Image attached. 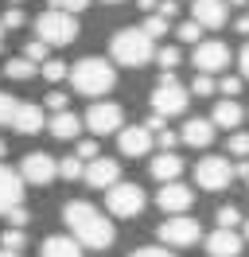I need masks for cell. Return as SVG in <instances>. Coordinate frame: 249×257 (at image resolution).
<instances>
[{"label": "cell", "instance_id": "11a10c76", "mask_svg": "<svg viewBox=\"0 0 249 257\" xmlns=\"http://www.w3.org/2000/svg\"><path fill=\"white\" fill-rule=\"evenodd\" d=\"M12 4H20V0H12Z\"/></svg>", "mask_w": 249, "mask_h": 257}, {"label": "cell", "instance_id": "484cf974", "mask_svg": "<svg viewBox=\"0 0 249 257\" xmlns=\"http://www.w3.org/2000/svg\"><path fill=\"white\" fill-rule=\"evenodd\" d=\"M39 66H43L39 74H43V78L51 82V86H59V82L66 78V70H70V66L62 63V59H43V63H39Z\"/></svg>", "mask_w": 249, "mask_h": 257}, {"label": "cell", "instance_id": "44dd1931", "mask_svg": "<svg viewBox=\"0 0 249 257\" xmlns=\"http://www.w3.org/2000/svg\"><path fill=\"white\" fill-rule=\"evenodd\" d=\"M245 109L237 105V97H218L214 101V113H210V125L214 128H237L241 125Z\"/></svg>", "mask_w": 249, "mask_h": 257}, {"label": "cell", "instance_id": "9a60e30c", "mask_svg": "<svg viewBox=\"0 0 249 257\" xmlns=\"http://www.w3.org/2000/svg\"><path fill=\"white\" fill-rule=\"evenodd\" d=\"M117 148H121V156L140 160V156L152 152V133H148L144 125H121L117 128Z\"/></svg>", "mask_w": 249, "mask_h": 257}, {"label": "cell", "instance_id": "b9f144b4", "mask_svg": "<svg viewBox=\"0 0 249 257\" xmlns=\"http://www.w3.org/2000/svg\"><path fill=\"white\" fill-rule=\"evenodd\" d=\"M43 101H47V109H51V113H59V109H70V101H66V94H62L59 86H55V90H51V94H47Z\"/></svg>", "mask_w": 249, "mask_h": 257}, {"label": "cell", "instance_id": "60d3db41", "mask_svg": "<svg viewBox=\"0 0 249 257\" xmlns=\"http://www.w3.org/2000/svg\"><path fill=\"white\" fill-rule=\"evenodd\" d=\"M12 113H16V97L8 94V90H0V125H8Z\"/></svg>", "mask_w": 249, "mask_h": 257}, {"label": "cell", "instance_id": "5b68a950", "mask_svg": "<svg viewBox=\"0 0 249 257\" xmlns=\"http://www.w3.org/2000/svg\"><path fill=\"white\" fill-rule=\"evenodd\" d=\"M187 101H191L187 86L175 78V70H164L160 82L152 86V113H160V117L168 121V117H179V113L187 109Z\"/></svg>", "mask_w": 249, "mask_h": 257}, {"label": "cell", "instance_id": "4316f807", "mask_svg": "<svg viewBox=\"0 0 249 257\" xmlns=\"http://www.w3.org/2000/svg\"><path fill=\"white\" fill-rule=\"evenodd\" d=\"M187 94H195V97H210L214 94V74H195V78H191V86H187Z\"/></svg>", "mask_w": 249, "mask_h": 257}, {"label": "cell", "instance_id": "4dcf8cb0", "mask_svg": "<svg viewBox=\"0 0 249 257\" xmlns=\"http://www.w3.org/2000/svg\"><path fill=\"white\" fill-rule=\"evenodd\" d=\"M241 86H245L241 74H222V82H214V90H222V97H237V94H241Z\"/></svg>", "mask_w": 249, "mask_h": 257}, {"label": "cell", "instance_id": "7402d4cb", "mask_svg": "<svg viewBox=\"0 0 249 257\" xmlns=\"http://www.w3.org/2000/svg\"><path fill=\"white\" fill-rule=\"evenodd\" d=\"M148 172H152L160 183H168V179H179V176H183V160L168 148V152H156L152 160H148Z\"/></svg>", "mask_w": 249, "mask_h": 257}, {"label": "cell", "instance_id": "74e56055", "mask_svg": "<svg viewBox=\"0 0 249 257\" xmlns=\"http://www.w3.org/2000/svg\"><path fill=\"white\" fill-rule=\"evenodd\" d=\"M47 51H51V47H47L43 39H31L28 47H24V59H31V63H43V59H51Z\"/></svg>", "mask_w": 249, "mask_h": 257}, {"label": "cell", "instance_id": "9f6ffc18", "mask_svg": "<svg viewBox=\"0 0 249 257\" xmlns=\"http://www.w3.org/2000/svg\"><path fill=\"white\" fill-rule=\"evenodd\" d=\"M179 4H183V0H179Z\"/></svg>", "mask_w": 249, "mask_h": 257}, {"label": "cell", "instance_id": "bcb514c9", "mask_svg": "<svg viewBox=\"0 0 249 257\" xmlns=\"http://www.w3.org/2000/svg\"><path fill=\"white\" fill-rule=\"evenodd\" d=\"M233 32H237V35H249V16L237 20V24H233Z\"/></svg>", "mask_w": 249, "mask_h": 257}, {"label": "cell", "instance_id": "9c48e42d", "mask_svg": "<svg viewBox=\"0 0 249 257\" xmlns=\"http://www.w3.org/2000/svg\"><path fill=\"white\" fill-rule=\"evenodd\" d=\"M199 222L195 218H187V214H171L168 222H160V230H156V238H160V245H175V249H187V245H195L199 241Z\"/></svg>", "mask_w": 249, "mask_h": 257}, {"label": "cell", "instance_id": "d6a6232c", "mask_svg": "<svg viewBox=\"0 0 249 257\" xmlns=\"http://www.w3.org/2000/svg\"><path fill=\"white\" fill-rule=\"evenodd\" d=\"M24 8H20V4H12V8H8V12H4V16H0V28H4V32H16V28H24Z\"/></svg>", "mask_w": 249, "mask_h": 257}, {"label": "cell", "instance_id": "cb8c5ba5", "mask_svg": "<svg viewBox=\"0 0 249 257\" xmlns=\"http://www.w3.org/2000/svg\"><path fill=\"white\" fill-rule=\"evenodd\" d=\"M4 74H8V78H16V82H28V78H35V63H31V59H24V55H12V59L4 63Z\"/></svg>", "mask_w": 249, "mask_h": 257}, {"label": "cell", "instance_id": "ba28073f", "mask_svg": "<svg viewBox=\"0 0 249 257\" xmlns=\"http://www.w3.org/2000/svg\"><path fill=\"white\" fill-rule=\"evenodd\" d=\"M195 183L202 191H226L233 183V172H230V160L226 156H202L195 164Z\"/></svg>", "mask_w": 249, "mask_h": 257}, {"label": "cell", "instance_id": "6da1fadb", "mask_svg": "<svg viewBox=\"0 0 249 257\" xmlns=\"http://www.w3.org/2000/svg\"><path fill=\"white\" fill-rule=\"evenodd\" d=\"M62 222L70 226V238H74L82 249H109L113 238H117L113 222H109L93 203H86V199H70V203L62 207Z\"/></svg>", "mask_w": 249, "mask_h": 257}, {"label": "cell", "instance_id": "7c38bea8", "mask_svg": "<svg viewBox=\"0 0 249 257\" xmlns=\"http://www.w3.org/2000/svg\"><path fill=\"white\" fill-rule=\"evenodd\" d=\"M16 176L24 179V183L47 187V183L55 179V156H51V152H28V156L20 160V172H16Z\"/></svg>", "mask_w": 249, "mask_h": 257}, {"label": "cell", "instance_id": "f35d334b", "mask_svg": "<svg viewBox=\"0 0 249 257\" xmlns=\"http://www.w3.org/2000/svg\"><path fill=\"white\" fill-rule=\"evenodd\" d=\"M152 141L160 145V152H168V148H175V145H179V133H171V128L164 125L160 133H152Z\"/></svg>", "mask_w": 249, "mask_h": 257}, {"label": "cell", "instance_id": "db71d44e", "mask_svg": "<svg viewBox=\"0 0 249 257\" xmlns=\"http://www.w3.org/2000/svg\"><path fill=\"white\" fill-rule=\"evenodd\" d=\"M0 47H4V28H0Z\"/></svg>", "mask_w": 249, "mask_h": 257}, {"label": "cell", "instance_id": "f546056e", "mask_svg": "<svg viewBox=\"0 0 249 257\" xmlns=\"http://www.w3.org/2000/svg\"><path fill=\"white\" fill-rule=\"evenodd\" d=\"M140 32L148 35V39H160V35H168V20L156 16V12H148V20L140 24Z\"/></svg>", "mask_w": 249, "mask_h": 257}, {"label": "cell", "instance_id": "836d02e7", "mask_svg": "<svg viewBox=\"0 0 249 257\" xmlns=\"http://www.w3.org/2000/svg\"><path fill=\"white\" fill-rule=\"evenodd\" d=\"M175 35H179V43H199V39H202V28L195 24V20H183V24L175 28Z\"/></svg>", "mask_w": 249, "mask_h": 257}, {"label": "cell", "instance_id": "8fae6325", "mask_svg": "<svg viewBox=\"0 0 249 257\" xmlns=\"http://www.w3.org/2000/svg\"><path fill=\"white\" fill-rule=\"evenodd\" d=\"M82 179L90 183L93 191H105L109 183L121 179V160H109V156H93V160L82 164Z\"/></svg>", "mask_w": 249, "mask_h": 257}, {"label": "cell", "instance_id": "c3c4849f", "mask_svg": "<svg viewBox=\"0 0 249 257\" xmlns=\"http://www.w3.org/2000/svg\"><path fill=\"white\" fill-rule=\"evenodd\" d=\"M0 257H24V253H12V249H0Z\"/></svg>", "mask_w": 249, "mask_h": 257}, {"label": "cell", "instance_id": "6f0895ef", "mask_svg": "<svg viewBox=\"0 0 249 257\" xmlns=\"http://www.w3.org/2000/svg\"><path fill=\"white\" fill-rule=\"evenodd\" d=\"M245 183H249V179H245Z\"/></svg>", "mask_w": 249, "mask_h": 257}, {"label": "cell", "instance_id": "603a6c76", "mask_svg": "<svg viewBox=\"0 0 249 257\" xmlns=\"http://www.w3.org/2000/svg\"><path fill=\"white\" fill-rule=\"evenodd\" d=\"M39 257H82V245L70 234H51L39 245Z\"/></svg>", "mask_w": 249, "mask_h": 257}, {"label": "cell", "instance_id": "d6986e66", "mask_svg": "<svg viewBox=\"0 0 249 257\" xmlns=\"http://www.w3.org/2000/svg\"><path fill=\"white\" fill-rule=\"evenodd\" d=\"M179 141L191 148H210L214 141V125H210V117H191L183 128H179Z\"/></svg>", "mask_w": 249, "mask_h": 257}, {"label": "cell", "instance_id": "ee69618b", "mask_svg": "<svg viewBox=\"0 0 249 257\" xmlns=\"http://www.w3.org/2000/svg\"><path fill=\"white\" fill-rule=\"evenodd\" d=\"M237 66H241V78L249 82V43L241 47V55H237Z\"/></svg>", "mask_w": 249, "mask_h": 257}, {"label": "cell", "instance_id": "ac0fdd59", "mask_svg": "<svg viewBox=\"0 0 249 257\" xmlns=\"http://www.w3.org/2000/svg\"><path fill=\"white\" fill-rule=\"evenodd\" d=\"M43 128L55 137V141H74L78 133H82V117L70 113V109H59V113H51V117H47Z\"/></svg>", "mask_w": 249, "mask_h": 257}, {"label": "cell", "instance_id": "4fadbf2b", "mask_svg": "<svg viewBox=\"0 0 249 257\" xmlns=\"http://www.w3.org/2000/svg\"><path fill=\"white\" fill-rule=\"evenodd\" d=\"M156 203L164 214H183L191 203H195V191L179 183V179H168V183H160V191H156Z\"/></svg>", "mask_w": 249, "mask_h": 257}, {"label": "cell", "instance_id": "ab89813d", "mask_svg": "<svg viewBox=\"0 0 249 257\" xmlns=\"http://www.w3.org/2000/svg\"><path fill=\"white\" fill-rule=\"evenodd\" d=\"M4 218H8V226H28V222H31V214H28V207H24V203H16L12 210H4Z\"/></svg>", "mask_w": 249, "mask_h": 257}, {"label": "cell", "instance_id": "f1b7e54d", "mask_svg": "<svg viewBox=\"0 0 249 257\" xmlns=\"http://www.w3.org/2000/svg\"><path fill=\"white\" fill-rule=\"evenodd\" d=\"M55 176H62V179H82V160H78V156L55 160Z\"/></svg>", "mask_w": 249, "mask_h": 257}, {"label": "cell", "instance_id": "ffe728a7", "mask_svg": "<svg viewBox=\"0 0 249 257\" xmlns=\"http://www.w3.org/2000/svg\"><path fill=\"white\" fill-rule=\"evenodd\" d=\"M16 203H24V179L16 176L12 168H4V164H0V214H4V210H12Z\"/></svg>", "mask_w": 249, "mask_h": 257}, {"label": "cell", "instance_id": "52a82bcc", "mask_svg": "<svg viewBox=\"0 0 249 257\" xmlns=\"http://www.w3.org/2000/svg\"><path fill=\"white\" fill-rule=\"evenodd\" d=\"M125 125V109L117 101H93L86 117H82V128H90L93 137H109V133H117Z\"/></svg>", "mask_w": 249, "mask_h": 257}, {"label": "cell", "instance_id": "1f68e13d", "mask_svg": "<svg viewBox=\"0 0 249 257\" xmlns=\"http://www.w3.org/2000/svg\"><path fill=\"white\" fill-rule=\"evenodd\" d=\"M226 152H230L233 160L249 156V133H230V141H226Z\"/></svg>", "mask_w": 249, "mask_h": 257}, {"label": "cell", "instance_id": "d4e9b609", "mask_svg": "<svg viewBox=\"0 0 249 257\" xmlns=\"http://www.w3.org/2000/svg\"><path fill=\"white\" fill-rule=\"evenodd\" d=\"M24 245H28L24 226H4V234H0V249H12V253H20Z\"/></svg>", "mask_w": 249, "mask_h": 257}, {"label": "cell", "instance_id": "3957f363", "mask_svg": "<svg viewBox=\"0 0 249 257\" xmlns=\"http://www.w3.org/2000/svg\"><path fill=\"white\" fill-rule=\"evenodd\" d=\"M109 55H113V63H117V66H133V70H137V66L152 63L156 39H148L140 28H121V32L109 39Z\"/></svg>", "mask_w": 249, "mask_h": 257}, {"label": "cell", "instance_id": "7a4b0ae2", "mask_svg": "<svg viewBox=\"0 0 249 257\" xmlns=\"http://www.w3.org/2000/svg\"><path fill=\"white\" fill-rule=\"evenodd\" d=\"M66 78L74 86V94L82 97H105L113 86H117V66L101 59V55H86V59H78L70 70H66Z\"/></svg>", "mask_w": 249, "mask_h": 257}, {"label": "cell", "instance_id": "816d5d0a", "mask_svg": "<svg viewBox=\"0 0 249 257\" xmlns=\"http://www.w3.org/2000/svg\"><path fill=\"white\" fill-rule=\"evenodd\" d=\"M226 4H249V0H226Z\"/></svg>", "mask_w": 249, "mask_h": 257}, {"label": "cell", "instance_id": "5bb4252c", "mask_svg": "<svg viewBox=\"0 0 249 257\" xmlns=\"http://www.w3.org/2000/svg\"><path fill=\"white\" fill-rule=\"evenodd\" d=\"M226 16H230V4L226 0H191V20L199 24L202 32L226 28Z\"/></svg>", "mask_w": 249, "mask_h": 257}, {"label": "cell", "instance_id": "681fc988", "mask_svg": "<svg viewBox=\"0 0 249 257\" xmlns=\"http://www.w3.org/2000/svg\"><path fill=\"white\" fill-rule=\"evenodd\" d=\"M0 156H8V141H0Z\"/></svg>", "mask_w": 249, "mask_h": 257}, {"label": "cell", "instance_id": "f6af8a7d", "mask_svg": "<svg viewBox=\"0 0 249 257\" xmlns=\"http://www.w3.org/2000/svg\"><path fill=\"white\" fill-rule=\"evenodd\" d=\"M144 128H148V133H160V128H164V117H160V113H152V117L144 121Z\"/></svg>", "mask_w": 249, "mask_h": 257}, {"label": "cell", "instance_id": "277c9868", "mask_svg": "<svg viewBox=\"0 0 249 257\" xmlns=\"http://www.w3.org/2000/svg\"><path fill=\"white\" fill-rule=\"evenodd\" d=\"M35 35L43 39L47 47H70L78 39V16L59 12V8H47L43 16H35Z\"/></svg>", "mask_w": 249, "mask_h": 257}, {"label": "cell", "instance_id": "f5cc1de1", "mask_svg": "<svg viewBox=\"0 0 249 257\" xmlns=\"http://www.w3.org/2000/svg\"><path fill=\"white\" fill-rule=\"evenodd\" d=\"M101 4H125V0H101Z\"/></svg>", "mask_w": 249, "mask_h": 257}, {"label": "cell", "instance_id": "2e32d148", "mask_svg": "<svg viewBox=\"0 0 249 257\" xmlns=\"http://www.w3.org/2000/svg\"><path fill=\"white\" fill-rule=\"evenodd\" d=\"M8 125H12L16 133H24V137H35V133L47 125V113H43V105H35V101H16V113H12Z\"/></svg>", "mask_w": 249, "mask_h": 257}, {"label": "cell", "instance_id": "f907efd6", "mask_svg": "<svg viewBox=\"0 0 249 257\" xmlns=\"http://www.w3.org/2000/svg\"><path fill=\"white\" fill-rule=\"evenodd\" d=\"M241 241H249V218H245V238H241Z\"/></svg>", "mask_w": 249, "mask_h": 257}, {"label": "cell", "instance_id": "83f0119b", "mask_svg": "<svg viewBox=\"0 0 249 257\" xmlns=\"http://www.w3.org/2000/svg\"><path fill=\"white\" fill-rule=\"evenodd\" d=\"M214 222L222 226V230H233V226L241 222V210L233 207V203H226V207H218V210H214Z\"/></svg>", "mask_w": 249, "mask_h": 257}, {"label": "cell", "instance_id": "d590c367", "mask_svg": "<svg viewBox=\"0 0 249 257\" xmlns=\"http://www.w3.org/2000/svg\"><path fill=\"white\" fill-rule=\"evenodd\" d=\"M152 59L164 66V70H175V66H179V47H160Z\"/></svg>", "mask_w": 249, "mask_h": 257}, {"label": "cell", "instance_id": "e0dca14e", "mask_svg": "<svg viewBox=\"0 0 249 257\" xmlns=\"http://www.w3.org/2000/svg\"><path fill=\"white\" fill-rule=\"evenodd\" d=\"M202 245H206V257H237V253H241V234L218 226L214 234H206Z\"/></svg>", "mask_w": 249, "mask_h": 257}, {"label": "cell", "instance_id": "7bdbcfd3", "mask_svg": "<svg viewBox=\"0 0 249 257\" xmlns=\"http://www.w3.org/2000/svg\"><path fill=\"white\" fill-rule=\"evenodd\" d=\"M129 257H175V253H168V245H140Z\"/></svg>", "mask_w": 249, "mask_h": 257}, {"label": "cell", "instance_id": "30bf717a", "mask_svg": "<svg viewBox=\"0 0 249 257\" xmlns=\"http://www.w3.org/2000/svg\"><path fill=\"white\" fill-rule=\"evenodd\" d=\"M230 59H233L230 47L218 43V39H199V43H195V66H199L202 74H218V70H226Z\"/></svg>", "mask_w": 249, "mask_h": 257}, {"label": "cell", "instance_id": "8992f818", "mask_svg": "<svg viewBox=\"0 0 249 257\" xmlns=\"http://www.w3.org/2000/svg\"><path fill=\"white\" fill-rule=\"evenodd\" d=\"M144 187L133 183V179H117V183H109L105 187V207L113 218H137L140 210H144Z\"/></svg>", "mask_w": 249, "mask_h": 257}, {"label": "cell", "instance_id": "8d00e7d4", "mask_svg": "<svg viewBox=\"0 0 249 257\" xmlns=\"http://www.w3.org/2000/svg\"><path fill=\"white\" fill-rule=\"evenodd\" d=\"M74 156H78V160H93V156H101V145H97L93 137H86V141H78Z\"/></svg>", "mask_w": 249, "mask_h": 257}, {"label": "cell", "instance_id": "7dc6e473", "mask_svg": "<svg viewBox=\"0 0 249 257\" xmlns=\"http://www.w3.org/2000/svg\"><path fill=\"white\" fill-rule=\"evenodd\" d=\"M137 8L140 12H156V0H137Z\"/></svg>", "mask_w": 249, "mask_h": 257}, {"label": "cell", "instance_id": "e575fe53", "mask_svg": "<svg viewBox=\"0 0 249 257\" xmlns=\"http://www.w3.org/2000/svg\"><path fill=\"white\" fill-rule=\"evenodd\" d=\"M51 8H59V12H70V16H82L86 8H90V0H47Z\"/></svg>", "mask_w": 249, "mask_h": 257}]
</instances>
